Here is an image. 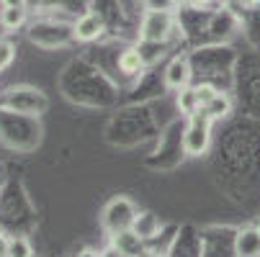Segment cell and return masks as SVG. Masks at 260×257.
<instances>
[{
    "label": "cell",
    "mask_w": 260,
    "mask_h": 257,
    "mask_svg": "<svg viewBox=\"0 0 260 257\" xmlns=\"http://www.w3.org/2000/svg\"><path fill=\"white\" fill-rule=\"evenodd\" d=\"M26 23V8H3L0 11V26L8 28V31H16Z\"/></svg>",
    "instance_id": "obj_12"
},
{
    "label": "cell",
    "mask_w": 260,
    "mask_h": 257,
    "mask_svg": "<svg viewBox=\"0 0 260 257\" xmlns=\"http://www.w3.org/2000/svg\"><path fill=\"white\" fill-rule=\"evenodd\" d=\"M101 257H124V254H121L119 249H114V247L108 244V247H103V249H101Z\"/></svg>",
    "instance_id": "obj_19"
},
{
    "label": "cell",
    "mask_w": 260,
    "mask_h": 257,
    "mask_svg": "<svg viewBox=\"0 0 260 257\" xmlns=\"http://www.w3.org/2000/svg\"><path fill=\"white\" fill-rule=\"evenodd\" d=\"M219 90L216 88H211V85H196V95H199V103H201V111L206 108V103L216 95Z\"/></svg>",
    "instance_id": "obj_15"
},
{
    "label": "cell",
    "mask_w": 260,
    "mask_h": 257,
    "mask_svg": "<svg viewBox=\"0 0 260 257\" xmlns=\"http://www.w3.org/2000/svg\"><path fill=\"white\" fill-rule=\"evenodd\" d=\"M173 28H175V21H173L170 11H147L142 18V26H139V39L157 44V42L168 39Z\"/></svg>",
    "instance_id": "obj_3"
},
{
    "label": "cell",
    "mask_w": 260,
    "mask_h": 257,
    "mask_svg": "<svg viewBox=\"0 0 260 257\" xmlns=\"http://www.w3.org/2000/svg\"><path fill=\"white\" fill-rule=\"evenodd\" d=\"M132 232L142 239V242H152L160 237L162 232V222L155 211H137L134 216V224H132Z\"/></svg>",
    "instance_id": "obj_5"
},
{
    "label": "cell",
    "mask_w": 260,
    "mask_h": 257,
    "mask_svg": "<svg viewBox=\"0 0 260 257\" xmlns=\"http://www.w3.org/2000/svg\"><path fill=\"white\" fill-rule=\"evenodd\" d=\"M147 11H173L175 0H142Z\"/></svg>",
    "instance_id": "obj_16"
},
{
    "label": "cell",
    "mask_w": 260,
    "mask_h": 257,
    "mask_svg": "<svg viewBox=\"0 0 260 257\" xmlns=\"http://www.w3.org/2000/svg\"><path fill=\"white\" fill-rule=\"evenodd\" d=\"M235 254L237 257H260V229L245 227L235 237Z\"/></svg>",
    "instance_id": "obj_7"
},
{
    "label": "cell",
    "mask_w": 260,
    "mask_h": 257,
    "mask_svg": "<svg viewBox=\"0 0 260 257\" xmlns=\"http://www.w3.org/2000/svg\"><path fill=\"white\" fill-rule=\"evenodd\" d=\"M211 126H214V119L204 111L188 116V124H185V131H183V152L188 157L206 155L211 144Z\"/></svg>",
    "instance_id": "obj_2"
},
{
    "label": "cell",
    "mask_w": 260,
    "mask_h": 257,
    "mask_svg": "<svg viewBox=\"0 0 260 257\" xmlns=\"http://www.w3.org/2000/svg\"><path fill=\"white\" fill-rule=\"evenodd\" d=\"M78 257H101V252H95V249H83V252H78Z\"/></svg>",
    "instance_id": "obj_20"
},
{
    "label": "cell",
    "mask_w": 260,
    "mask_h": 257,
    "mask_svg": "<svg viewBox=\"0 0 260 257\" xmlns=\"http://www.w3.org/2000/svg\"><path fill=\"white\" fill-rule=\"evenodd\" d=\"M188 3H191V6H199V8H201V6H209L211 0H188Z\"/></svg>",
    "instance_id": "obj_23"
},
{
    "label": "cell",
    "mask_w": 260,
    "mask_h": 257,
    "mask_svg": "<svg viewBox=\"0 0 260 257\" xmlns=\"http://www.w3.org/2000/svg\"><path fill=\"white\" fill-rule=\"evenodd\" d=\"M137 257H162L160 252H155V249H144V252H139Z\"/></svg>",
    "instance_id": "obj_21"
},
{
    "label": "cell",
    "mask_w": 260,
    "mask_h": 257,
    "mask_svg": "<svg viewBox=\"0 0 260 257\" xmlns=\"http://www.w3.org/2000/svg\"><path fill=\"white\" fill-rule=\"evenodd\" d=\"M134 216H137L134 201L126 198V196H116V198H111V201L103 206V211H101V229H103L108 237L121 234V232L132 229Z\"/></svg>",
    "instance_id": "obj_1"
},
{
    "label": "cell",
    "mask_w": 260,
    "mask_h": 257,
    "mask_svg": "<svg viewBox=\"0 0 260 257\" xmlns=\"http://www.w3.org/2000/svg\"><path fill=\"white\" fill-rule=\"evenodd\" d=\"M175 105L183 116H193L201 111V103H199V95H196V88H183L178 95H175Z\"/></svg>",
    "instance_id": "obj_10"
},
{
    "label": "cell",
    "mask_w": 260,
    "mask_h": 257,
    "mask_svg": "<svg viewBox=\"0 0 260 257\" xmlns=\"http://www.w3.org/2000/svg\"><path fill=\"white\" fill-rule=\"evenodd\" d=\"M240 6H247V8H255V6H260V0H240Z\"/></svg>",
    "instance_id": "obj_22"
},
{
    "label": "cell",
    "mask_w": 260,
    "mask_h": 257,
    "mask_svg": "<svg viewBox=\"0 0 260 257\" xmlns=\"http://www.w3.org/2000/svg\"><path fill=\"white\" fill-rule=\"evenodd\" d=\"M8 247H11V237L0 232V257H8Z\"/></svg>",
    "instance_id": "obj_17"
},
{
    "label": "cell",
    "mask_w": 260,
    "mask_h": 257,
    "mask_svg": "<svg viewBox=\"0 0 260 257\" xmlns=\"http://www.w3.org/2000/svg\"><path fill=\"white\" fill-rule=\"evenodd\" d=\"M230 111H232V100H230V95L227 93H216L209 103H206V108H204V114H209L214 121L216 119H224V116H230Z\"/></svg>",
    "instance_id": "obj_11"
},
{
    "label": "cell",
    "mask_w": 260,
    "mask_h": 257,
    "mask_svg": "<svg viewBox=\"0 0 260 257\" xmlns=\"http://www.w3.org/2000/svg\"><path fill=\"white\" fill-rule=\"evenodd\" d=\"M103 31H106V23L95 13L80 16L75 21V26H72V36H75L78 42H95V39H101V36H103Z\"/></svg>",
    "instance_id": "obj_6"
},
{
    "label": "cell",
    "mask_w": 260,
    "mask_h": 257,
    "mask_svg": "<svg viewBox=\"0 0 260 257\" xmlns=\"http://www.w3.org/2000/svg\"><path fill=\"white\" fill-rule=\"evenodd\" d=\"M165 88L180 93L183 88H191V62L188 57H173L165 67Z\"/></svg>",
    "instance_id": "obj_4"
},
{
    "label": "cell",
    "mask_w": 260,
    "mask_h": 257,
    "mask_svg": "<svg viewBox=\"0 0 260 257\" xmlns=\"http://www.w3.org/2000/svg\"><path fill=\"white\" fill-rule=\"evenodd\" d=\"M3 8H26V0H0Z\"/></svg>",
    "instance_id": "obj_18"
},
{
    "label": "cell",
    "mask_w": 260,
    "mask_h": 257,
    "mask_svg": "<svg viewBox=\"0 0 260 257\" xmlns=\"http://www.w3.org/2000/svg\"><path fill=\"white\" fill-rule=\"evenodd\" d=\"M8 257H34V247L26 237H11Z\"/></svg>",
    "instance_id": "obj_13"
},
{
    "label": "cell",
    "mask_w": 260,
    "mask_h": 257,
    "mask_svg": "<svg viewBox=\"0 0 260 257\" xmlns=\"http://www.w3.org/2000/svg\"><path fill=\"white\" fill-rule=\"evenodd\" d=\"M16 59V44L8 39H0V72L8 69Z\"/></svg>",
    "instance_id": "obj_14"
},
{
    "label": "cell",
    "mask_w": 260,
    "mask_h": 257,
    "mask_svg": "<svg viewBox=\"0 0 260 257\" xmlns=\"http://www.w3.org/2000/svg\"><path fill=\"white\" fill-rule=\"evenodd\" d=\"M119 69L124 72V75H139V72L144 69V57L137 47H129L119 54Z\"/></svg>",
    "instance_id": "obj_9"
},
{
    "label": "cell",
    "mask_w": 260,
    "mask_h": 257,
    "mask_svg": "<svg viewBox=\"0 0 260 257\" xmlns=\"http://www.w3.org/2000/svg\"><path fill=\"white\" fill-rule=\"evenodd\" d=\"M111 242V247L114 249H119L124 257H137L139 252H144V242L132 232V229H126V232H121V234H114V237H108Z\"/></svg>",
    "instance_id": "obj_8"
}]
</instances>
